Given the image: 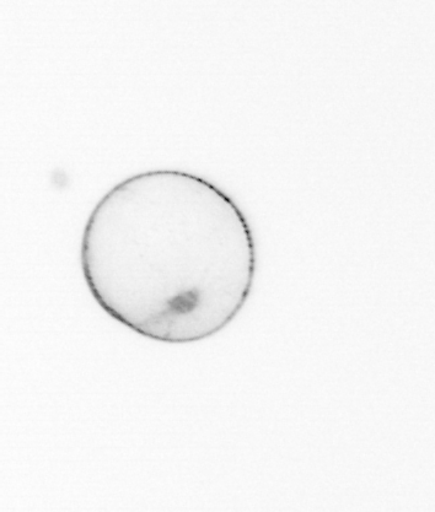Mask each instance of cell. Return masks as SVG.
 Segmentation results:
<instances>
[{"mask_svg": "<svg viewBox=\"0 0 435 512\" xmlns=\"http://www.w3.org/2000/svg\"><path fill=\"white\" fill-rule=\"evenodd\" d=\"M80 266L105 314L138 336L192 344L227 328L254 288L257 252L243 210L201 176L141 172L89 215Z\"/></svg>", "mask_w": 435, "mask_h": 512, "instance_id": "obj_1", "label": "cell"}]
</instances>
